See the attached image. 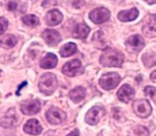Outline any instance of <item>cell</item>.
Returning a JSON list of instances; mask_svg holds the SVG:
<instances>
[{"label": "cell", "instance_id": "obj_1", "mask_svg": "<svg viewBox=\"0 0 156 136\" xmlns=\"http://www.w3.org/2000/svg\"><path fill=\"white\" fill-rule=\"evenodd\" d=\"M124 61V55L113 48H106L100 58V62L106 67H120Z\"/></svg>", "mask_w": 156, "mask_h": 136}, {"label": "cell", "instance_id": "obj_2", "mask_svg": "<svg viewBox=\"0 0 156 136\" xmlns=\"http://www.w3.org/2000/svg\"><path fill=\"white\" fill-rule=\"evenodd\" d=\"M58 86L57 76L53 73H46L41 76L39 81L40 91L45 95H51L57 90Z\"/></svg>", "mask_w": 156, "mask_h": 136}, {"label": "cell", "instance_id": "obj_3", "mask_svg": "<svg viewBox=\"0 0 156 136\" xmlns=\"http://www.w3.org/2000/svg\"><path fill=\"white\" fill-rule=\"evenodd\" d=\"M121 82V76L116 72H109L103 75L99 80V84L105 90L116 88Z\"/></svg>", "mask_w": 156, "mask_h": 136}, {"label": "cell", "instance_id": "obj_4", "mask_svg": "<svg viewBox=\"0 0 156 136\" xmlns=\"http://www.w3.org/2000/svg\"><path fill=\"white\" fill-rule=\"evenodd\" d=\"M133 111L139 118H145L149 117L152 113V107L149 101L145 99H138L133 104Z\"/></svg>", "mask_w": 156, "mask_h": 136}, {"label": "cell", "instance_id": "obj_5", "mask_svg": "<svg viewBox=\"0 0 156 136\" xmlns=\"http://www.w3.org/2000/svg\"><path fill=\"white\" fill-rule=\"evenodd\" d=\"M145 46V41L144 38L139 35H133L130 36L125 42L126 49L129 53H137Z\"/></svg>", "mask_w": 156, "mask_h": 136}, {"label": "cell", "instance_id": "obj_6", "mask_svg": "<svg viewBox=\"0 0 156 136\" xmlns=\"http://www.w3.org/2000/svg\"><path fill=\"white\" fill-rule=\"evenodd\" d=\"M111 17V12L106 8H96L90 13V20L96 25H101L106 22Z\"/></svg>", "mask_w": 156, "mask_h": 136}, {"label": "cell", "instance_id": "obj_7", "mask_svg": "<svg viewBox=\"0 0 156 136\" xmlns=\"http://www.w3.org/2000/svg\"><path fill=\"white\" fill-rule=\"evenodd\" d=\"M46 117L48 122L51 124H60L64 122L67 118V115L62 109L56 107H51L47 110Z\"/></svg>", "mask_w": 156, "mask_h": 136}, {"label": "cell", "instance_id": "obj_8", "mask_svg": "<svg viewBox=\"0 0 156 136\" xmlns=\"http://www.w3.org/2000/svg\"><path fill=\"white\" fill-rule=\"evenodd\" d=\"M105 114V110L103 107L94 106L87 112L84 120L87 124H90V125H95L100 122L101 118L104 117Z\"/></svg>", "mask_w": 156, "mask_h": 136}, {"label": "cell", "instance_id": "obj_9", "mask_svg": "<svg viewBox=\"0 0 156 136\" xmlns=\"http://www.w3.org/2000/svg\"><path fill=\"white\" fill-rule=\"evenodd\" d=\"M142 32L149 38L156 37V15H149L146 17Z\"/></svg>", "mask_w": 156, "mask_h": 136}, {"label": "cell", "instance_id": "obj_10", "mask_svg": "<svg viewBox=\"0 0 156 136\" xmlns=\"http://www.w3.org/2000/svg\"><path fill=\"white\" fill-rule=\"evenodd\" d=\"M82 72H83V69H82L81 62L78 59L69 61L62 66V73L68 76L73 77Z\"/></svg>", "mask_w": 156, "mask_h": 136}, {"label": "cell", "instance_id": "obj_11", "mask_svg": "<svg viewBox=\"0 0 156 136\" xmlns=\"http://www.w3.org/2000/svg\"><path fill=\"white\" fill-rule=\"evenodd\" d=\"M21 112L25 115H34L41 111V103L37 99L26 100L20 105Z\"/></svg>", "mask_w": 156, "mask_h": 136}, {"label": "cell", "instance_id": "obj_12", "mask_svg": "<svg viewBox=\"0 0 156 136\" xmlns=\"http://www.w3.org/2000/svg\"><path fill=\"white\" fill-rule=\"evenodd\" d=\"M17 122H18V116H17L16 111L15 108H10L6 112L4 117L1 118L0 124L5 129H9V128H12L15 126Z\"/></svg>", "mask_w": 156, "mask_h": 136}, {"label": "cell", "instance_id": "obj_13", "mask_svg": "<svg viewBox=\"0 0 156 136\" xmlns=\"http://www.w3.org/2000/svg\"><path fill=\"white\" fill-rule=\"evenodd\" d=\"M45 42L50 46H56L61 41L60 34L54 29H45L41 34Z\"/></svg>", "mask_w": 156, "mask_h": 136}, {"label": "cell", "instance_id": "obj_14", "mask_svg": "<svg viewBox=\"0 0 156 136\" xmlns=\"http://www.w3.org/2000/svg\"><path fill=\"white\" fill-rule=\"evenodd\" d=\"M135 95L134 89L127 84H125L117 92V97L121 102L123 103H129Z\"/></svg>", "mask_w": 156, "mask_h": 136}, {"label": "cell", "instance_id": "obj_15", "mask_svg": "<svg viewBox=\"0 0 156 136\" xmlns=\"http://www.w3.org/2000/svg\"><path fill=\"white\" fill-rule=\"evenodd\" d=\"M63 19L62 14L58 9H51L47 12L45 16V21L46 24L49 26H56V25L61 24Z\"/></svg>", "mask_w": 156, "mask_h": 136}, {"label": "cell", "instance_id": "obj_16", "mask_svg": "<svg viewBox=\"0 0 156 136\" xmlns=\"http://www.w3.org/2000/svg\"><path fill=\"white\" fill-rule=\"evenodd\" d=\"M41 130H42V128L37 119H34V118L30 119L24 125V131L29 134H32V135L40 134Z\"/></svg>", "mask_w": 156, "mask_h": 136}, {"label": "cell", "instance_id": "obj_17", "mask_svg": "<svg viewBox=\"0 0 156 136\" xmlns=\"http://www.w3.org/2000/svg\"><path fill=\"white\" fill-rule=\"evenodd\" d=\"M138 10L136 8H133L129 10L120 11L117 15V19L122 22L133 21L138 17Z\"/></svg>", "mask_w": 156, "mask_h": 136}, {"label": "cell", "instance_id": "obj_18", "mask_svg": "<svg viewBox=\"0 0 156 136\" xmlns=\"http://www.w3.org/2000/svg\"><path fill=\"white\" fill-rule=\"evenodd\" d=\"M90 28L85 24H79L75 26L73 30V36L76 39H84L87 38Z\"/></svg>", "mask_w": 156, "mask_h": 136}, {"label": "cell", "instance_id": "obj_19", "mask_svg": "<svg viewBox=\"0 0 156 136\" xmlns=\"http://www.w3.org/2000/svg\"><path fill=\"white\" fill-rule=\"evenodd\" d=\"M58 59L57 56L53 53H48L41 61L40 66L43 69H51L58 65Z\"/></svg>", "mask_w": 156, "mask_h": 136}, {"label": "cell", "instance_id": "obj_20", "mask_svg": "<svg viewBox=\"0 0 156 136\" xmlns=\"http://www.w3.org/2000/svg\"><path fill=\"white\" fill-rule=\"evenodd\" d=\"M86 91L83 87H77L75 88L70 91L69 97L73 103H80L85 97Z\"/></svg>", "mask_w": 156, "mask_h": 136}, {"label": "cell", "instance_id": "obj_21", "mask_svg": "<svg viewBox=\"0 0 156 136\" xmlns=\"http://www.w3.org/2000/svg\"><path fill=\"white\" fill-rule=\"evenodd\" d=\"M17 44V39L13 35H5L0 38V47L4 49H10L15 46Z\"/></svg>", "mask_w": 156, "mask_h": 136}, {"label": "cell", "instance_id": "obj_22", "mask_svg": "<svg viewBox=\"0 0 156 136\" xmlns=\"http://www.w3.org/2000/svg\"><path fill=\"white\" fill-rule=\"evenodd\" d=\"M77 51V46L73 42H69L64 45L60 49L59 53L62 57H69Z\"/></svg>", "mask_w": 156, "mask_h": 136}, {"label": "cell", "instance_id": "obj_23", "mask_svg": "<svg viewBox=\"0 0 156 136\" xmlns=\"http://www.w3.org/2000/svg\"><path fill=\"white\" fill-rule=\"evenodd\" d=\"M149 132L147 128L142 125L135 126L129 130L128 136H149Z\"/></svg>", "mask_w": 156, "mask_h": 136}, {"label": "cell", "instance_id": "obj_24", "mask_svg": "<svg viewBox=\"0 0 156 136\" xmlns=\"http://www.w3.org/2000/svg\"><path fill=\"white\" fill-rule=\"evenodd\" d=\"M22 22L27 26H30V27H36L40 24L39 18L34 15H29L24 16L22 18Z\"/></svg>", "mask_w": 156, "mask_h": 136}, {"label": "cell", "instance_id": "obj_25", "mask_svg": "<svg viewBox=\"0 0 156 136\" xmlns=\"http://www.w3.org/2000/svg\"><path fill=\"white\" fill-rule=\"evenodd\" d=\"M144 93L146 96H149L153 100L156 102V88L154 87L148 86L144 88Z\"/></svg>", "mask_w": 156, "mask_h": 136}, {"label": "cell", "instance_id": "obj_26", "mask_svg": "<svg viewBox=\"0 0 156 136\" xmlns=\"http://www.w3.org/2000/svg\"><path fill=\"white\" fill-rule=\"evenodd\" d=\"M8 25H9V21L7 19L4 17H0V36L6 31Z\"/></svg>", "mask_w": 156, "mask_h": 136}, {"label": "cell", "instance_id": "obj_27", "mask_svg": "<svg viewBox=\"0 0 156 136\" xmlns=\"http://www.w3.org/2000/svg\"><path fill=\"white\" fill-rule=\"evenodd\" d=\"M58 4H59V0H45L41 5L44 8H49L56 6Z\"/></svg>", "mask_w": 156, "mask_h": 136}, {"label": "cell", "instance_id": "obj_28", "mask_svg": "<svg viewBox=\"0 0 156 136\" xmlns=\"http://www.w3.org/2000/svg\"><path fill=\"white\" fill-rule=\"evenodd\" d=\"M17 8V3L15 1H10L8 4V9L10 11H14Z\"/></svg>", "mask_w": 156, "mask_h": 136}, {"label": "cell", "instance_id": "obj_29", "mask_svg": "<svg viewBox=\"0 0 156 136\" xmlns=\"http://www.w3.org/2000/svg\"><path fill=\"white\" fill-rule=\"evenodd\" d=\"M67 136H80V132H79V130L78 129H74L73 131L70 133L69 134H68Z\"/></svg>", "mask_w": 156, "mask_h": 136}, {"label": "cell", "instance_id": "obj_30", "mask_svg": "<svg viewBox=\"0 0 156 136\" xmlns=\"http://www.w3.org/2000/svg\"><path fill=\"white\" fill-rule=\"evenodd\" d=\"M26 85H27V83H26V82H24V83H22L20 86L19 87L18 90H17V92H16V94H17V96H20V90L23 88V87L26 86Z\"/></svg>", "mask_w": 156, "mask_h": 136}, {"label": "cell", "instance_id": "obj_31", "mask_svg": "<svg viewBox=\"0 0 156 136\" xmlns=\"http://www.w3.org/2000/svg\"><path fill=\"white\" fill-rule=\"evenodd\" d=\"M150 79L152 80L154 83H156V71L153 72L150 75Z\"/></svg>", "mask_w": 156, "mask_h": 136}, {"label": "cell", "instance_id": "obj_32", "mask_svg": "<svg viewBox=\"0 0 156 136\" xmlns=\"http://www.w3.org/2000/svg\"><path fill=\"white\" fill-rule=\"evenodd\" d=\"M144 1H147V2H148V1H150V0H144Z\"/></svg>", "mask_w": 156, "mask_h": 136}]
</instances>
